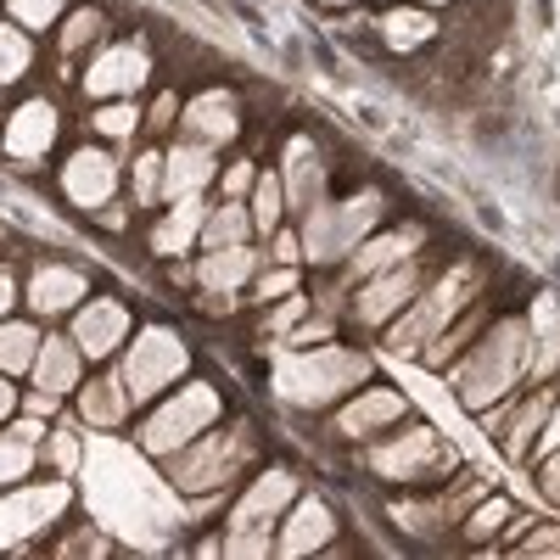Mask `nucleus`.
<instances>
[{
    "label": "nucleus",
    "mask_w": 560,
    "mask_h": 560,
    "mask_svg": "<svg viewBox=\"0 0 560 560\" xmlns=\"http://www.w3.org/2000/svg\"><path fill=\"white\" fill-rule=\"evenodd\" d=\"M527 353H533V337L522 319H499L493 331L465 353V364L454 370V393L465 409H488L493 398H504L510 387H516L527 376Z\"/></svg>",
    "instance_id": "f257e3e1"
},
{
    "label": "nucleus",
    "mask_w": 560,
    "mask_h": 560,
    "mask_svg": "<svg viewBox=\"0 0 560 560\" xmlns=\"http://www.w3.org/2000/svg\"><path fill=\"white\" fill-rule=\"evenodd\" d=\"M370 376V359L348 353V348H298L280 359L275 370V393L292 404H331L342 393H353Z\"/></svg>",
    "instance_id": "f03ea898"
},
{
    "label": "nucleus",
    "mask_w": 560,
    "mask_h": 560,
    "mask_svg": "<svg viewBox=\"0 0 560 560\" xmlns=\"http://www.w3.org/2000/svg\"><path fill=\"white\" fill-rule=\"evenodd\" d=\"M213 420H219V393L208 382H191V387H179L168 404H158L147 415V427H140L135 443L147 448V454H174V448H185L191 438H202Z\"/></svg>",
    "instance_id": "7ed1b4c3"
},
{
    "label": "nucleus",
    "mask_w": 560,
    "mask_h": 560,
    "mask_svg": "<svg viewBox=\"0 0 560 560\" xmlns=\"http://www.w3.org/2000/svg\"><path fill=\"white\" fill-rule=\"evenodd\" d=\"M247 454H253V443H247V432H213V438H191V448H174V465H168V477H174V488H185V493H208V488H224V482H236V471L247 465Z\"/></svg>",
    "instance_id": "20e7f679"
},
{
    "label": "nucleus",
    "mask_w": 560,
    "mask_h": 560,
    "mask_svg": "<svg viewBox=\"0 0 560 560\" xmlns=\"http://www.w3.org/2000/svg\"><path fill=\"white\" fill-rule=\"evenodd\" d=\"M185 364H191V353H185V342L168 325H147L135 337V348L124 353V387H129V398H158L168 382L185 376Z\"/></svg>",
    "instance_id": "39448f33"
},
{
    "label": "nucleus",
    "mask_w": 560,
    "mask_h": 560,
    "mask_svg": "<svg viewBox=\"0 0 560 560\" xmlns=\"http://www.w3.org/2000/svg\"><path fill=\"white\" fill-rule=\"evenodd\" d=\"M376 213H382V197H353L348 208H308V230H303V253L314 258V264H331V258H342V253H353L359 247V236L370 224H376Z\"/></svg>",
    "instance_id": "423d86ee"
},
{
    "label": "nucleus",
    "mask_w": 560,
    "mask_h": 560,
    "mask_svg": "<svg viewBox=\"0 0 560 560\" xmlns=\"http://www.w3.org/2000/svg\"><path fill=\"white\" fill-rule=\"evenodd\" d=\"M459 292H465V275L454 269V275H443L438 287L420 298L415 308H409V319H398L393 325V337H387V348L398 353V359H415V353H427L432 348V337L443 331V319L459 308Z\"/></svg>",
    "instance_id": "0eeeda50"
},
{
    "label": "nucleus",
    "mask_w": 560,
    "mask_h": 560,
    "mask_svg": "<svg viewBox=\"0 0 560 560\" xmlns=\"http://www.w3.org/2000/svg\"><path fill=\"white\" fill-rule=\"evenodd\" d=\"M68 510V482H39V488H18L12 499H0V549L45 533Z\"/></svg>",
    "instance_id": "6e6552de"
},
{
    "label": "nucleus",
    "mask_w": 560,
    "mask_h": 560,
    "mask_svg": "<svg viewBox=\"0 0 560 560\" xmlns=\"http://www.w3.org/2000/svg\"><path fill=\"white\" fill-rule=\"evenodd\" d=\"M370 465H376L382 477H393V482H420V477H438V471H448L454 465V454L438 443V432H404L398 443H387V448H376L370 454Z\"/></svg>",
    "instance_id": "1a4fd4ad"
},
{
    "label": "nucleus",
    "mask_w": 560,
    "mask_h": 560,
    "mask_svg": "<svg viewBox=\"0 0 560 560\" xmlns=\"http://www.w3.org/2000/svg\"><path fill=\"white\" fill-rule=\"evenodd\" d=\"M292 499H298V477H292V471H264V477L236 499L230 533H269V522H275Z\"/></svg>",
    "instance_id": "9d476101"
},
{
    "label": "nucleus",
    "mask_w": 560,
    "mask_h": 560,
    "mask_svg": "<svg viewBox=\"0 0 560 560\" xmlns=\"http://www.w3.org/2000/svg\"><path fill=\"white\" fill-rule=\"evenodd\" d=\"M124 337H129V314H124V303H113V298L84 303L79 319H73V342H79V353H90V359L118 353Z\"/></svg>",
    "instance_id": "9b49d317"
},
{
    "label": "nucleus",
    "mask_w": 560,
    "mask_h": 560,
    "mask_svg": "<svg viewBox=\"0 0 560 560\" xmlns=\"http://www.w3.org/2000/svg\"><path fill=\"white\" fill-rule=\"evenodd\" d=\"M147 51L140 45H107V51L90 62V96H129V90L147 84Z\"/></svg>",
    "instance_id": "f8f14e48"
},
{
    "label": "nucleus",
    "mask_w": 560,
    "mask_h": 560,
    "mask_svg": "<svg viewBox=\"0 0 560 560\" xmlns=\"http://www.w3.org/2000/svg\"><path fill=\"white\" fill-rule=\"evenodd\" d=\"M415 298H420V269H415V264L382 269V275L359 292V319L382 325V319H393V314H398L404 303H415Z\"/></svg>",
    "instance_id": "ddd939ff"
},
{
    "label": "nucleus",
    "mask_w": 560,
    "mask_h": 560,
    "mask_svg": "<svg viewBox=\"0 0 560 560\" xmlns=\"http://www.w3.org/2000/svg\"><path fill=\"white\" fill-rule=\"evenodd\" d=\"M51 147H57V107H51V102L18 107L12 124H7V152L23 158V163H34V158H45Z\"/></svg>",
    "instance_id": "4468645a"
},
{
    "label": "nucleus",
    "mask_w": 560,
    "mask_h": 560,
    "mask_svg": "<svg viewBox=\"0 0 560 560\" xmlns=\"http://www.w3.org/2000/svg\"><path fill=\"white\" fill-rule=\"evenodd\" d=\"M185 140H197V147H224V140H236V102L224 96V90H208L185 107Z\"/></svg>",
    "instance_id": "2eb2a0df"
},
{
    "label": "nucleus",
    "mask_w": 560,
    "mask_h": 560,
    "mask_svg": "<svg viewBox=\"0 0 560 560\" xmlns=\"http://www.w3.org/2000/svg\"><path fill=\"white\" fill-rule=\"evenodd\" d=\"M213 147H197V140H185V147H174L168 158H163V197H197L202 185L213 179Z\"/></svg>",
    "instance_id": "dca6fc26"
},
{
    "label": "nucleus",
    "mask_w": 560,
    "mask_h": 560,
    "mask_svg": "<svg viewBox=\"0 0 560 560\" xmlns=\"http://www.w3.org/2000/svg\"><path fill=\"white\" fill-rule=\"evenodd\" d=\"M113 179H118V168H113L107 152H79V158L62 168V191H68L79 208H102V202L113 197Z\"/></svg>",
    "instance_id": "f3484780"
},
{
    "label": "nucleus",
    "mask_w": 560,
    "mask_h": 560,
    "mask_svg": "<svg viewBox=\"0 0 560 560\" xmlns=\"http://www.w3.org/2000/svg\"><path fill=\"white\" fill-rule=\"evenodd\" d=\"M331 533H337V516L325 510V499H303L292 510V522L280 527L275 549L280 555H314V549H325V538H331Z\"/></svg>",
    "instance_id": "a211bd4d"
},
{
    "label": "nucleus",
    "mask_w": 560,
    "mask_h": 560,
    "mask_svg": "<svg viewBox=\"0 0 560 560\" xmlns=\"http://www.w3.org/2000/svg\"><path fill=\"white\" fill-rule=\"evenodd\" d=\"M253 275H258V253H247V242L242 247H213V258L197 264V287L230 298V292H242Z\"/></svg>",
    "instance_id": "6ab92c4d"
},
{
    "label": "nucleus",
    "mask_w": 560,
    "mask_h": 560,
    "mask_svg": "<svg viewBox=\"0 0 560 560\" xmlns=\"http://www.w3.org/2000/svg\"><path fill=\"white\" fill-rule=\"evenodd\" d=\"M34 382L39 393H73L79 387V342L73 337H51V342H39V359H34Z\"/></svg>",
    "instance_id": "aec40b11"
},
{
    "label": "nucleus",
    "mask_w": 560,
    "mask_h": 560,
    "mask_svg": "<svg viewBox=\"0 0 560 560\" xmlns=\"http://www.w3.org/2000/svg\"><path fill=\"white\" fill-rule=\"evenodd\" d=\"M420 247V230H393V236H376V242H359L353 247V275H382V269H398L409 264Z\"/></svg>",
    "instance_id": "412c9836"
},
{
    "label": "nucleus",
    "mask_w": 560,
    "mask_h": 560,
    "mask_svg": "<svg viewBox=\"0 0 560 560\" xmlns=\"http://www.w3.org/2000/svg\"><path fill=\"white\" fill-rule=\"evenodd\" d=\"M287 163H292V168H280L287 202H292V208H319V179H325V168L314 163V147H308V140H292Z\"/></svg>",
    "instance_id": "4be33fe9"
},
{
    "label": "nucleus",
    "mask_w": 560,
    "mask_h": 560,
    "mask_svg": "<svg viewBox=\"0 0 560 560\" xmlns=\"http://www.w3.org/2000/svg\"><path fill=\"white\" fill-rule=\"evenodd\" d=\"M28 303H34L39 314H62V308L84 303V275H79V269H39Z\"/></svg>",
    "instance_id": "5701e85b"
},
{
    "label": "nucleus",
    "mask_w": 560,
    "mask_h": 560,
    "mask_svg": "<svg viewBox=\"0 0 560 560\" xmlns=\"http://www.w3.org/2000/svg\"><path fill=\"white\" fill-rule=\"evenodd\" d=\"M398 415H404V398H398L393 387H376V393H364V398H353V404L342 409V432L364 438V432L387 427V420H398Z\"/></svg>",
    "instance_id": "b1692460"
},
{
    "label": "nucleus",
    "mask_w": 560,
    "mask_h": 560,
    "mask_svg": "<svg viewBox=\"0 0 560 560\" xmlns=\"http://www.w3.org/2000/svg\"><path fill=\"white\" fill-rule=\"evenodd\" d=\"M202 219H208V208H202L197 197H179V202H174V213L152 230V247H158V253H179V247H191V242L202 236Z\"/></svg>",
    "instance_id": "393cba45"
},
{
    "label": "nucleus",
    "mask_w": 560,
    "mask_h": 560,
    "mask_svg": "<svg viewBox=\"0 0 560 560\" xmlns=\"http://www.w3.org/2000/svg\"><path fill=\"white\" fill-rule=\"evenodd\" d=\"M79 409H84L90 427H118L124 409H129V387L113 382V376H102V382H90V387L79 393Z\"/></svg>",
    "instance_id": "a878e982"
},
{
    "label": "nucleus",
    "mask_w": 560,
    "mask_h": 560,
    "mask_svg": "<svg viewBox=\"0 0 560 560\" xmlns=\"http://www.w3.org/2000/svg\"><path fill=\"white\" fill-rule=\"evenodd\" d=\"M34 359H39L34 325H23V319H0V370H7V376H23V370H34Z\"/></svg>",
    "instance_id": "bb28decb"
},
{
    "label": "nucleus",
    "mask_w": 560,
    "mask_h": 560,
    "mask_svg": "<svg viewBox=\"0 0 560 560\" xmlns=\"http://www.w3.org/2000/svg\"><path fill=\"white\" fill-rule=\"evenodd\" d=\"M247 230H253V213L230 197L224 208H213V213L202 219V242H208V247H242Z\"/></svg>",
    "instance_id": "cd10ccee"
},
{
    "label": "nucleus",
    "mask_w": 560,
    "mask_h": 560,
    "mask_svg": "<svg viewBox=\"0 0 560 560\" xmlns=\"http://www.w3.org/2000/svg\"><path fill=\"white\" fill-rule=\"evenodd\" d=\"M533 325H538V348L527 353V370H533V376H549V370L560 364V308L544 298L533 308Z\"/></svg>",
    "instance_id": "c85d7f7f"
},
{
    "label": "nucleus",
    "mask_w": 560,
    "mask_h": 560,
    "mask_svg": "<svg viewBox=\"0 0 560 560\" xmlns=\"http://www.w3.org/2000/svg\"><path fill=\"white\" fill-rule=\"evenodd\" d=\"M280 202H287V185H280L275 174H264L258 179V191H253V230H264V236H275L280 230Z\"/></svg>",
    "instance_id": "c756f323"
},
{
    "label": "nucleus",
    "mask_w": 560,
    "mask_h": 560,
    "mask_svg": "<svg viewBox=\"0 0 560 560\" xmlns=\"http://www.w3.org/2000/svg\"><path fill=\"white\" fill-rule=\"evenodd\" d=\"M382 34H387L393 51H415V45H427L438 28H432V18H427V12H393Z\"/></svg>",
    "instance_id": "7c9ffc66"
},
{
    "label": "nucleus",
    "mask_w": 560,
    "mask_h": 560,
    "mask_svg": "<svg viewBox=\"0 0 560 560\" xmlns=\"http://www.w3.org/2000/svg\"><path fill=\"white\" fill-rule=\"evenodd\" d=\"M28 62H34V45H28V34H18L12 23H0V84L23 79V73H28Z\"/></svg>",
    "instance_id": "2f4dec72"
},
{
    "label": "nucleus",
    "mask_w": 560,
    "mask_h": 560,
    "mask_svg": "<svg viewBox=\"0 0 560 560\" xmlns=\"http://www.w3.org/2000/svg\"><path fill=\"white\" fill-rule=\"evenodd\" d=\"M28 471H34V443H23L18 432H7V438H0V488L23 482Z\"/></svg>",
    "instance_id": "473e14b6"
},
{
    "label": "nucleus",
    "mask_w": 560,
    "mask_h": 560,
    "mask_svg": "<svg viewBox=\"0 0 560 560\" xmlns=\"http://www.w3.org/2000/svg\"><path fill=\"white\" fill-rule=\"evenodd\" d=\"M57 12H62V0H12V18H18L23 28H45V23H57Z\"/></svg>",
    "instance_id": "72a5a7b5"
},
{
    "label": "nucleus",
    "mask_w": 560,
    "mask_h": 560,
    "mask_svg": "<svg viewBox=\"0 0 560 560\" xmlns=\"http://www.w3.org/2000/svg\"><path fill=\"white\" fill-rule=\"evenodd\" d=\"M135 191H140V202H152V197H163V158H140L135 163Z\"/></svg>",
    "instance_id": "f704fd0d"
},
{
    "label": "nucleus",
    "mask_w": 560,
    "mask_h": 560,
    "mask_svg": "<svg viewBox=\"0 0 560 560\" xmlns=\"http://www.w3.org/2000/svg\"><path fill=\"white\" fill-rule=\"evenodd\" d=\"M510 516V504L504 499H488L482 510H477V516L471 522H465V538H488V533H499V522Z\"/></svg>",
    "instance_id": "c9c22d12"
},
{
    "label": "nucleus",
    "mask_w": 560,
    "mask_h": 560,
    "mask_svg": "<svg viewBox=\"0 0 560 560\" xmlns=\"http://www.w3.org/2000/svg\"><path fill=\"white\" fill-rule=\"evenodd\" d=\"M135 124H140V113H135V107H124V102H118V107H102V113H96V129H102V135H113V140H124V135H129Z\"/></svg>",
    "instance_id": "e433bc0d"
},
{
    "label": "nucleus",
    "mask_w": 560,
    "mask_h": 560,
    "mask_svg": "<svg viewBox=\"0 0 560 560\" xmlns=\"http://www.w3.org/2000/svg\"><path fill=\"white\" fill-rule=\"evenodd\" d=\"M96 28H102V12H79V18L68 23L62 45H68V51H79V45H90V39H96Z\"/></svg>",
    "instance_id": "4c0bfd02"
},
{
    "label": "nucleus",
    "mask_w": 560,
    "mask_h": 560,
    "mask_svg": "<svg viewBox=\"0 0 560 560\" xmlns=\"http://www.w3.org/2000/svg\"><path fill=\"white\" fill-rule=\"evenodd\" d=\"M230 555H275V544H269V533H230V544H224Z\"/></svg>",
    "instance_id": "58836bf2"
},
{
    "label": "nucleus",
    "mask_w": 560,
    "mask_h": 560,
    "mask_svg": "<svg viewBox=\"0 0 560 560\" xmlns=\"http://www.w3.org/2000/svg\"><path fill=\"white\" fill-rule=\"evenodd\" d=\"M224 191L242 202V197L253 191V163H230V168H224Z\"/></svg>",
    "instance_id": "ea45409f"
},
{
    "label": "nucleus",
    "mask_w": 560,
    "mask_h": 560,
    "mask_svg": "<svg viewBox=\"0 0 560 560\" xmlns=\"http://www.w3.org/2000/svg\"><path fill=\"white\" fill-rule=\"evenodd\" d=\"M45 454H51L62 471H73V465H79V443H73L68 432H51V448H45Z\"/></svg>",
    "instance_id": "a19ab883"
},
{
    "label": "nucleus",
    "mask_w": 560,
    "mask_h": 560,
    "mask_svg": "<svg viewBox=\"0 0 560 560\" xmlns=\"http://www.w3.org/2000/svg\"><path fill=\"white\" fill-rule=\"evenodd\" d=\"M544 459V471H538V488L549 493V499H560V448H549V454H538Z\"/></svg>",
    "instance_id": "79ce46f5"
},
{
    "label": "nucleus",
    "mask_w": 560,
    "mask_h": 560,
    "mask_svg": "<svg viewBox=\"0 0 560 560\" xmlns=\"http://www.w3.org/2000/svg\"><path fill=\"white\" fill-rule=\"evenodd\" d=\"M549 448H560V398L549 404V420H544V432H538V454H549Z\"/></svg>",
    "instance_id": "37998d69"
},
{
    "label": "nucleus",
    "mask_w": 560,
    "mask_h": 560,
    "mask_svg": "<svg viewBox=\"0 0 560 560\" xmlns=\"http://www.w3.org/2000/svg\"><path fill=\"white\" fill-rule=\"evenodd\" d=\"M298 287V275L292 269H275V275H264V298H280V292H292Z\"/></svg>",
    "instance_id": "c03bdc74"
},
{
    "label": "nucleus",
    "mask_w": 560,
    "mask_h": 560,
    "mask_svg": "<svg viewBox=\"0 0 560 560\" xmlns=\"http://www.w3.org/2000/svg\"><path fill=\"white\" fill-rule=\"evenodd\" d=\"M275 258L280 264H298V236H292V230H275Z\"/></svg>",
    "instance_id": "a18cd8bd"
},
{
    "label": "nucleus",
    "mask_w": 560,
    "mask_h": 560,
    "mask_svg": "<svg viewBox=\"0 0 560 560\" xmlns=\"http://www.w3.org/2000/svg\"><path fill=\"white\" fill-rule=\"evenodd\" d=\"M18 404H23V393H18V387L7 382V370H0V420H7V415H12Z\"/></svg>",
    "instance_id": "49530a36"
},
{
    "label": "nucleus",
    "mask_w": 560,
    "mask_h": 560,
    "mask_svg": "<svg viewBox=\"0 0 560 560\" xmlns=\"http://www.w3.org/2000/svg\"><path fill=\"white\" fill-rule=\"evenodd\" d=\"M23 404H28V415H39V420H45V415L57 409V393H28Z\"/></svg>",
    "instance_id": "de8ad7c7"
},
{
    "label": "nucleus",
    "mask_w": 560,
    "mask_h": 560,
    "mask_svg": "<svg viewBox=\"0 0 560 560\" xmlns=\"http://www.w3.org/2000/svg\"><path fill=\"white\" fill-rule=\"evenodd\" d=\"M12 303H18V280H12V275H0V319H7Z\"/></svg>",
    "instance_id": "09e8293b"
},
{
    "label": "nucleus",
    "mask_w": 560,
    "mask_h": 560,
    "mask_svg": "<svg viewBox=\"0 0 560 560\" xmlns=\"http://www.w3.org/2000/svg\"><path fill=\"white\" fill-rule=\"evenodd\" d=\"M152 118H158V124H152V129H168V118H174V96H163V102H158V113H152Z\"/></svg>",
    "instance_id": "8fccbe9b"
},
{
    "label": "nucleus",
    "mask_w": 560,
    "mask_h": 560,
    "mask_svg": "<svg viewBox=\"0 0 560 560\" xmlns=\"http://www.w3.org/2000/svg\"><path fill=\"white\" fill-rule=\"evenodd\" d=\"M325 7H348V0H325Z\"/></svg>",
    "instance_id": "3c124183"
},
{
    "label": "nucleus",
    "mask_w": 560,
    "mask_h": 560,
    "mask_svg": "<svg viewBox=\"0 0 560 560\" xmlns=\"http://www.w3.org/2000/svg\"><path fill=\"white\" fill-rule=\"evenodd\" d=\"M432 7H438V0H432Z\"/></svg>",
    "instance_id": "603ef678"
}]
</instances>
